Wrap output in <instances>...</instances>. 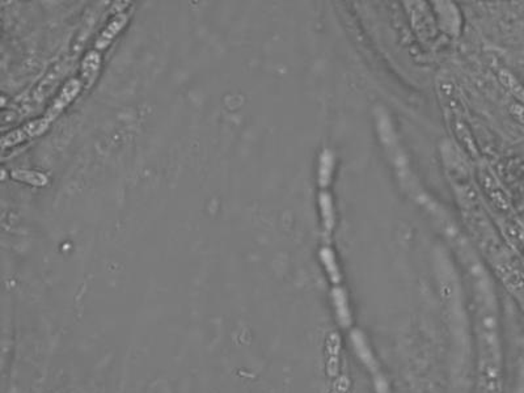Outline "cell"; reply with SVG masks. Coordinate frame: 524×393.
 <instances>
[{"mask_svg": "<svg viewBox=\"0 0 524 393\" xmlns=\"http://www.w3.org/2000/svg\"><path fill=\"white\" fill-rule=\"evenodd\" d=\"M49 128V122L44 117L30 121L28 124H25L24 126L16 128V130L11 131V133L1 138V147L8 148L18 146L21 142H25V140L32 139V138L42 135L45 131H48Z\"/></svg>", "mask_w": 524, "mask_h": 393, "instance_id": "6da1fadb", "label": "cell"}, {"mask_svg": "<svg viewBox=\"0 0 524 393\" xmlns=\"http://www.w3.org/2000/svg\"><path fill=\"white\" fill-rule=\"evenodd\" d=\"M447 121L452 128V133L455 134L457 142L461 145L463 149L466 151L469 156L477 159L478 157V149L475 143V138L472 137V133L468 128L466 121L463 119V113H452L446 112Z\"/></svg>", "mask_w": 524, "mask_h": 393, "instance_id": "7a4b0ae2", "label": "cell"}, {"mask_svg": "<svg viewBox=\"0 0 524 393\" xmlns=\"http://www.w3.org/2000/svg\"><path fill=\"white\" fill-rule=\"evenodd\" d=\"M81 89V83L77 79H71L63 86L62 91L59 92L57 98L53 101L50 108L46 110L44 118L49 122L50 125L58 118L59 114L67 108L72 100H75Z\"/></svg>", "mask_w": 524, "mask_h": 393, "instance_id": "3957f363", "label": "cell"}, {"mask_svg": "<svg viewBox=\"0 0 524 393\" xmlns=\"http://www.w3.org/2000/svg\"><path fill=\"white\" fill-rule=\"evenodd\" d=\"M480 178H481V185L484 187L486 194L493 201L495 206L501 210H507L510 207V201L506 196L505 190L499 185L498 180L492 173V171L487 168H481Z\"/></svg>", "mask_w": 524, "mask_h": 393, "instance_id": "277c9868", "label": "cell"}, {"mask_svg": "<svg viewBox=\"0 0 524 393\" xmlns=\"http://www.w3.org/2000/svg\"><path fill=\"white\" fill-rule=\"evenodd\" d=\"M341 335L330 332L325 338V371L329 378H337L340 373Z\"/></svg>", "mask_w": 524, "mask_h": 393, "instance_id": "5b68a950", "label": "cell"}, {"mask_svg": "<svg viewBox=\"0 0 524 393\" xmlns=\"http://www.w3.org/2000/svg\"><path fill=\"white\" fill-rule=\"evenodd\" d=\"M350 341L353 345V349L355 352V355L360 359V362L365 364L369 368L371 373H376L378 370V362L371 352V347L367 342L366 335L360 332V329H354L350 333Z\"/></svg>", "mask_w": 524, "mask_h": 393, "instance_id": "8992f818", "label": "cell"}, {"mask_svg": "<svg viewBox=\"0 0 524 393\" xmlns=\"http://www.w3.org/2000/svg\"><path fill=\"white\" fill-rule=\"evenodd\" d=\"M332 302L334 307V312L337 317V323L340 324L341 328L349 329L351 325V312H350L349 298L345 288L340 286H336L330 291Z\"/></svg>", "mask_w": 524, "mask_h": 393, "instance_id": "52a82bcc", "label": "cell"}, {"mask_svg": "<svg viewBox=\"0 0 524 393\" xmlns=\"http://www.w3.org/2000/svg\"><path fill=\"white\" fill-rule=\"evenodd\" d=\"M127 20H129V16L126 13H119V15H116L113 19L110 20L107 28L101 32L100 37L95 42L96 49H107V46L112 44V41L116 39L117 34L124 29V27L127 24Z\"/></svg>", "mask_w": 524, "mask_h": 393, "instance_id": "ba28073f", "label": "cell"}, {"mask_svg": "<svg viewBox=\"0 0 524 393\" xmlns=\"http://www.w3.org/2000/svg\"><path fill=\"white\" fill-rule=\"evenodd\" d=\"M334 154L329 148H324L319 156V167H317V184L321 190L329 187L334 171Z\"/></svg>", "mask_w": 524, "mask_h": 393, "instance_id": "9c48e42d", "label": "cell"}, {"mask_svg": "<svg viewBox=\"0 0 524 393\" xmlns=\"http://www.w3.org/2000/svg\"><path fill=\"white\" fill-rule=\"evenodd\" d=\"M321 264L325 269V273L328 275L330 282L333 285H340L342 281V274H341L340 265L337 262L336 253L329 246H322L319 252Z\"/></svg>", "mask_w": 524, "mask_h": 393, "instance_id": "30bf717a", "label": "cell"}, {"mask_svg": "<svg viewBox=\"0 0 524 393\" xmlns=\"http://www.w3.org/2000/svg\"><path fill=\"white\" fill-rule=\"evenodd\" d=\"M319 208H320L321 223L325 229V232L330 234L336 225V214H334V205L333 198L329 192L321 190L319 193Z\"/></svg>", "mask_w": 524, "mask_h": 393, "instance_id": "8fae6325", "label": "cell"}, {"mask_svg": "<svg viewBox=\"0 0 524 393\" xmlns=\"http://www.w3.org/2000/svg\"><path fill=\"white\" fill-rule=\"evenodd\" d=\"M101 65V57L98 51H89L81 63V76L86 80V86L91 87L98 78V69Z\"/></svg>", "mask_w": 524, "mask_h": 393, "instance_id": "7c38bea8", "label": "cell"}, {"mask_svg": "<svg viewBox=\"0 0 524 393\" xmlns=\"http://www.w3.org/2000/svg\"><path fill=\"white\" fill-rule=\"evenodd\" d=\"M498 79L501 81V84L505 87L513 96H514L519 104H523L524 105V87L523 84L518 80V78L515 76L513 72H510L509 69H499L498 72Z\"/></svg>", "mask_w": 524, "mask_h": 393, "instance_id": "4fadbf2b", "label": "cell"}, {"mask_svg": "<svg viewBox=\"0 0 524 393\" xmlns=\"http://www.w3.org/2000/svg\"><path fill=\"white\" fill-rule=\"evenodd\" d=\"M11 177L16 181L25 182L32 187H46L49 182V178L45 173L30 171V169H16L11 173Z\"/></svg>", "mask_w": 524, "mask_h": 393, "instance_id": "5bb4252c", "label": "cell"}, {"mask_svg": "<svg viewBox=\"0 0 524 393\" xmlns=\"http://www.w3.org/2000/svg\"><path fill=\"white\" fill-rule=\"evenodd\" d=\"M507 236L510 239V241L514 244L515 248L524 255V232L522 231L520 227H518V225H509L507 228Z\"/></svg>", "mask_w": 524, "mask_h": 393, "instance_id": "9a60e30c", "label": "cell"}, {"mask_svg": "<svg viewBox=\"0 0 524 393\" xmlns=\"http://www.w3.org/2000/svg\"><path fill=\"white\" fill-rule=\"evenodd\" d=\"M350 380L348 376L340 375L336 378L333 387H332V393H348L349 392Z\"/></svg>", "mask_w": 524, "mask_h": 393, "instance_id": "2e32d148", "label": "cell"}, {"mask_svg": "<svg viewBox=\"0 0 524 393\" xmlns=\"http://www.w3.org/2000/svg\"><path fill=\"white\" fill-rule=\"evenodd\" d=\"M510 113L511 116L524 126V105L523 104H519V102H515L511 107H510Z\"/></svg>", "mask_w": 524, "mask_h": 393, "instance_id": "e0dca14e", "label": "cell"}, {"mask_svg": "<svg viewBox=\"0 0 524 393\" xmlns=\"http://www.w3.org/2000/svg\"><path fill=\"white\" fill-rule=\"evenodd\" d=\"M375 391L376 393H391L387 380L381 375H375Z\"/></svg>", "mask_w": 524, "mask_h": 393, "instance_id": "ac0fdd59", "label": "cell"}]
</instances>
